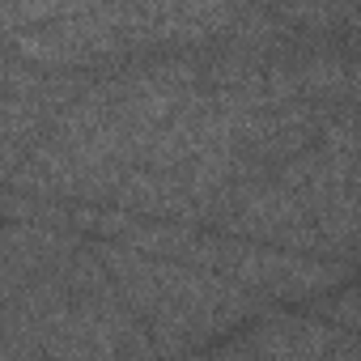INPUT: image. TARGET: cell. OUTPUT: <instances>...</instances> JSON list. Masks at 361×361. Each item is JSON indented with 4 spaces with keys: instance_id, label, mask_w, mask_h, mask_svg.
Here are the masks:
<instances>
[{
    "instance_id": "obj_1",
    "label": "cell",
    "mask_w": 361,
    "mask_h": 361,
    "mask_svg": "<svg viewBox=\"0 0 361 361\" xmlns=\"http://www.w3.org/2000/svg\"><path fill=\"white\" fill-rule=\"evenodd\" d=\"M217 272L268 298H314L348 281V268L319 259V251H289V247L238 238V234L221 238Z\"/></svg>"
},
{
    "instance_id": "obj_2",
    "label": "cell",
    "mask_w": 361,
    "mask_h": 361,
    "mask_svg": "<svg viewBox=\"0 0 361 361\" xmlns=\"http://www.w3.org/2000/svg\"><path fill=\"white\" fill-rule=\"evenodd\" d=\"M336 336L331 327L314 323V319H293V314H272L264 327H255L251 340L230 344L234 353H264V357H319L331 353Z\"/></svg>"
},
{
    "instance_id": "obj_3",
    "label": "cell",
    "mask_w": 361,
    "mask_h": 361,
    "mask_svg": "<svg viewBox=\"0 0 361 361\" xmlns=\"http://www.w3.org/2000/svg\"><path fill=\"white\" fill-rule=\"evenodd\" d=\"M357 188H361V136H357Z\"/></svg>"
}]
</instances>
